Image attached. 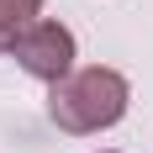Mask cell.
Instances as JSON below:
<instances>
[{
  "label": "cell",
  "mask_w": 153,
  "mask_h": 153,
  "mask_svg": "<svg viewBox=\"0 0 153 153\" xmlns=\"http://www.w3.org/2000/svg\"><path fill=\"white\" fill-rule=\"evenodd\" d=\"M127 106H132V85L122 69H106V63L74 69L69 79H58L48 90V116L69 137H90V132L116 127L127 116Z\"/></svg>",
  "instance_id": "1"
},
{
  "label": "cell",
  "mask_w": 153,
  "mask_h": 153,
  "mask_svg": "<svg viewBox=\"0 0 153 153\" xmlns=\"http://www.w3.org/2000/svg\"><path fill=\"white\" fill-rule=\"evenodd\" d=\"M11 58L21 63V74L32 79H42L48 90L58 85V79L74 74V58H79V42H74V32L63 27V21H48V16H37L21 37H16L11 48Z\"/></svg>",
  "instance_id": "2"
},
{
  "label": "cell",
  "mask_w": 153,
  "mask_h": 153,
  "mask_svg": "<svg viewBox=\"0 0 153 153\" xmlns=\"http://www.w3.org/2000/svg\"><path fill=\"white\" fill-rule=\"evenodd\" d=\"M42 16V0H0V53H11L16 37Z\"/></svg>",
  "instance_id": "3"
},
{
  "label": "cell",
  "mask_w": 153,
  "mask_h": 153,
  "mask_svg": "<svg viewBox=\"0 0 153 153\" xmlns=\"http://www.w3.org/2000/svg\"><path fill=\"white\" fill-rule=\"evenodd\" d=\"M106 153H116V148H106Z\"/></svg>",
  "instance_id": "4"
}]
</instances>
